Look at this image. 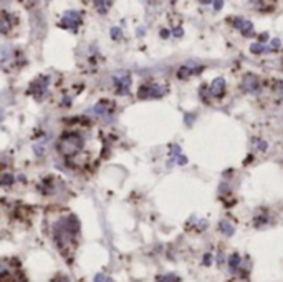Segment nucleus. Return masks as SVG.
Here are the masks:
<instances>
[{
	"label": "nucleus",
	"mask_w": 283,
	"mask_h": 282,
	"mask_svg": "<svg viewBox=\"0 0 283 282\" xmlns=\"http://www.w3.org/2000/svg\"><path fill=\"white\" fill-rule=\"evenodd\" d=\"M78 231H80V223L75 216H68V217H63V219L56 221L53 226V239L56 246L60 249L63 248H70L75 239L78 236Z\"/></svg>",
	"instance_id": "nucleus-1"
},
{
	"label": "nucleus",
	"mask_w": 283,
	"mask_h": 282,
	"mask_svg": "<svg viewBox=\"0 0 283 282\" xmlns=\"http://www.w3.org/2000/svg\"><path fill=\"white\" fill-rule=\"evenodd\" d=\"M84 146V138L78 131H68L58 139V148L60 154H63L65 158H73L76 154H80V151Z\"/></svg>",
	"instance_id": "nucleus-2"
},
{
	"label": "nucleus",
	"mask_w": 283,
	"mask_h": 282,
	"mask_svg": "<svg viewBox=\"0 0 283 282\" xmlns=\"http://www.w3.org/2000/svg\"><path fill=\"white\" fill-rule=\"evenodd\" d=\"M167 93V88L162 87V85H143L138 91V96L141 100L144 98H161Z\"/></svg>",
	"instance_id": "nucleus-3"
},
{
	"label": "nucleus",
	"mask_w": 283,
	"mask_h": 282,
	"mask_svg": "<svg viewBox=\"0 0 283 282\" xmlns=\"http://www.w3.org/2000/svg\"><path fill=\"white\" fill-rule=\"evenodd\" d=\"M48 85H50V78H48V76H38V78L30 85V93L37 98V100H41L47 93Z\"/></svg>",
	"instance_id": "nucleus-4"
},
{
	"label": "nucleus",
	"mask_w": 283,
	"mask_h": 282,
	"mask_svg": "<svg viewBox=\"0 0 283 282\" xmlns=\"http://www.w3.org/2000/svg\"><path fill=\"white\" fill-rule=\"evenodd\" d=\"M81 24V13L76 10H68L63 13L61 17V27L68 28V30H75V28Z\"/></svg>",
	"instance_id": "nucleus-5"
},
{
	"label": "nucleus",
	"mask_w": 283,
	"mask_h": 282,
	"mask_svg": "<svg viewBox=\"0 0 283 282\" xmlns=\"http://www.w3.org/2000/svg\"><path fill=\"white\" fill-rule=\"evenodd\" d=\"M115 85H116V93L119 95H128L129 87H131V76L121 73L115 76Z\"/></svg>",
	"instance_id": "nucleus-6"
},
{
	"label": "nucleus",
	"mask_w": 283,
	"mask_h": 282,
	"mask_svg": "<svg viewBox=\"0 0 283 282\" xmlns=\"http://www.w3.org/2000/svg\"><path fill=\"white\" fill-rule=\"evenodd\" d=\"M242 88L247 93H258L260 91V83H258V78L255 75L252 73H247L242 80Z\"/></svg>",
	"instance_id": "nucleus-7"
},
{
	"label": "nucleus",
	"mask_w": 283,
	"mask_h": 282,
	"mask_svg": "<svg viewBox=\"0 0 283 282\" xmlns=\"http://www.w3.org/2000/svg\"><path fill=\"white\" fill-rule=\"evenodd\" d=\"M232 24H233V27L238 28V30L244 33V37H252V35H253V25H252L250 20L232 18Z\"/></svg>",
	"instance_id": "nucleus-8"
},
{
	"label": "nucleus",
	"mask_w": 283,
	"mask_h": 282,
	"mask_svg": "<svg viewBox=\"0 0 283 282\" xmlns=\"http://www.w3.org/2000/svg\"><path fill=\"white\" fill-rule=\"evenodd\" d=\"M202 72V67H199L197 63H187L179 68L178 76L179 78H186V76H192V75H199Z\"/></svg>",
	"instance_id": "nucleus-9"
},
{
	"label": "nucleus",
	"mask_w": 283,
	"mask_h": 282,
	"mask_svg": "<svg viewBox=\"0 0 283 282\" xmlns=\"http://www.w3.org/2000/svg\"><path fill=\"white\" fill-rule=\"evenodd\" d=\"M209 93H210V96H214V98H222V95L225 93V80L224 78H215L214 82L210 83Z\"/></svg>",
	"instance_id": "nucleus-10"
},
{
	"label": "nucleus",
	"mask_w": 283,
	"mask_h": 282,
	"mask_svg": "<svg viewBox=\"0 0 283 282\" xmlns=\"http://www.w3.org/2000/svg\"><path fill=\"white\" fill-rule=\"evenodd\" d=\"M111 108V103L110 100H101L98 105H95V108H93V113L96 116H101V115H106L108 113V110Z\"/></svg>",
	"instance_id": "nucleus-11"
},
{
	"label": "nucleus",
	"mask_w": 283,
	"mask_h": 282,
	"mask_svg": "<svg viewBox=\"0 0 283 282\" xmlns=\"http://www.w3.org/2000/svg\"><path fill=\"white\" fill-rule=\"evenodd\" d=\"M10 28V15L7 12H2V17H0V30H2L4 35L9 33Z\"/></svg>",
	"instance_id": "nucleus-12"
},
{
	"label": "nucleus",
	"mask_w": 283,
	"mask_h": 282,
	"mask_svg": "<svg viewBox=\"0 0 283 282\" xmlns=\"http://www.w3.org/2000/svg\"><path fill=\"white\" fill-rule=\"evenodd\" d=\"M240 267V256L238 254H232V256L229 257V269L230 272H237Z\"/></svg>",
	"instance_id": "nucleus-13"
},
{
	"label": "nucleus",
	"mask_w": 283,
	"mask_h": 282,
	"mask_svg": "<svg viewBox=\"0 0 283 282\" xmlns=\"http://www.w3.org/2000/svg\"><path fill=\"white\" fill-rule=\"evenodd\" d=\"M221 231L224 232L225 236H232L233 234V226L229 221H222L221 223Z\"/></svg>",
	"instance_id": "nucleus-14"
},
{
	"label": "nucleus",
	"mask_w": 283,
	"mask_h": 282,
	"mask_svg": "<svg viewBox=\"0 0 283 282\" xmlns=\"http://www.w3.org/2000/svg\"><path fill=\"white\" fill-rule=\"evenodd\" d=\"M93 5L96 7V10L100 12V13H106L108 12V7H111V2H93Z\"/></svg>",
	"instance_id": "nucleus-15"
},
{
	"label": "nucleus",
	"mask_w": 283,
	"mask_h": 282,
	"mask_svg": "<svg viewBox=\"0 0 283 282\" xmlns=\"http://www.w3.org/2000/svg\"><path fill=\"white\" fill-rule=\"evenodd\" d=\"M250 52H252V53H255V55L264 53V52H267V47H265L264 44H253V45L250 47Z\"/></svg>",
	"instance_id": "nucleus-16"
},
{
	"label": "nucleus",
	"mask_w": 283,
	"mask_h": 282,
	"mask_svg": "<svg viewBox=\"0 0 283 282\" xmlns=\"http://www.w3.org/2000/svg\"><path fill=\"white\" fill-rule=\"evenodd\" d=\"M15 181V178H13V174H2V186H10L12 183Z\"/></svg>",
	"instance_id": "nucleus-17"
},
{
	"label": "nucleus",
	"mask_w": 283,
	"mask_h": 282,
	"mask_svg": "<svg viewBox=\"0 0 283 282\" xmlns=\"http://www.w3.org/2000/svg\"><path fill=\"white\" fill-rule=\"evenodd\" d=\"M158 282H179V279L174 276V274H167V276H162L158 279Z\"/></svg>",
	"instance_id": "nucleus-18"
},
{
	"label": "nucleus",
	"mask_w": 283,
	"mask_h": 282,
	"mask_svg": "<svg viewBox=\"0 0 283 282\" xmlns=\"http://www.w3.org/2000/svg\"><path fill=\"white\" fill-rule=\"evenodd\" d=\"M121 35H123L121 28H118V27H113V28H111V37L115 38V40L121 38Z\"/></svg>",
	"instance_id": "nucleus-19"
},
{
	"label": "nucleus",
	"mask_w": 283,
	"mask_h": 282,
	"mask_svg": "<svg viewBox=\"0 0 283 282\" xmlns=\"http://www.w3.org/2000/svg\"><path fill=\"white\" fill-rule=\"evenodd\" d=\"M171 154H172V156H181V146H178V145H172L171 146Z\"/></svg>",
	"instance_id": "nucleus-20"
},
{
	"label": "nucleus",
	"mask_w": 283,
	"mask_h": 282,
	"mask_svg": "<svg viewBox=\"0 0 283 282\" xmlns=\"http://www.w3.org/2000/svg\"><path fill=\"white\" fill-rule=\"evenodd\" d=\"M275 90H277L278 93H280V96L283 98V82H277V83H275Z\"/></svg>",
	"instance_id": "nucleus-21"
},
{
	"label": "nucleus",
	"mask_w": 283,
	"mask_h": 282,
	"mask_svg": "<svg viewBox=\"0 0 283 282\" xmlns=\"http://www.w3.org/2000/svg\"><path fill=\"white\" fill-rule=\"evenodd\" d=\"M255 145H257V146L260 148V150H262V151H265V150H267V143H264V141H260V139H257V141H255Z\"/></svg>",
	"instance_id": "nucleus-22"
},
{
	"label": "nucleus",
	"mask_w": 283,
	"mask_h": 282,
	"mask_svg": "<svg viewBox=\"0 0 283 282\" xmlns=\"http://www.w3.org/2000/svg\"><path fill=\"white\" fill-rule=\"evenodd\" d=\"M95 282H110L108 279H106L103 274H98V276L95 277Z\"/></svg>",
	"instance_id": "nucleus-23"
},
{
	"label": "nucleus",
	"mask_w": 283,
	"mask_h": 282,
	"mask_svg": "<svg viewBox=\"0 0 283 282\" xmlns=\"http://www.w3.org/2000/svg\"><path fill=\"white\" fill-rule=\"evenodd\" d=\"M278 47H280V40H278V38H275V40L272 42V50H277Z\"/></svg>",
	"instance_id": "nucleus-24"
},
{
	"label": "nucleus",
	"mask_w": 283,
	"mask_h": 282,
	"mask_svg": "<svg viewBox=\"0 0 283 282\" xmlns=\"http://www.w3.org/2000/svg\"><path fill=\"white\" fill-rule=\"evenodd\" d=\"M210 259H212V256H210V254H206V257H204V264H206V266H209V264H210Z\"/></svg>",
	"instance_id": "nucleus-25"
},
{
	"label": "nucleus",
	"mask_w": 283,
	"mask_h": 282,
	"mask_svg": "<svg viewBox=\"0 0 283 282\" xmlns=\"http://www.w3.org/2000/svg\"><path fill=\"white\" fill-rule=\"evenodd\" d=\"M172 33L176 35V37H181V35H182V30H181V28H176V30H172Z\"/></svg>",
	"instance_id": "nucleus-26"
},
{
	"label": "nucleus",
	"mask_w": 283,
	"mask_h": 282,
	"mask_svg": "<svg viewBox=\"0 0 283 282\" xmlns=\"http://www.w3.org/2000/svg\"><path fill=\"white\" fill-rule=\"evenodd\" d=\"M268 40V33H262L260 35V42H267Z\"/></svg>",
	"instance_id": "nucleus-27"
},
{
	"label": "nucleus",
	"mask_w": 283,
	"mask_h": 282,
	"mask_svg": "<svg viewBox=\"0 0 283 282\" xmlns=\"http://www.w3.org/2000/svg\"><path fill=\"white\" fill-rule=\"evenodd\" d=\"M222 5H224L222 2H214V7H215V10H221V9H222Z\"/></svg>",
	"instance_id": "nucleus-28"
},
{
	"label": "nucleus",
	"mask_w": 283,
	"mask_h": 282,
	"mask_svg": "<svg viewBox=\"0 0 283 282\" xmlns=\"http://www.w3.org/2000/svg\"><path fill=\"white\" fill-rule=\"evenodd\" d=\"M167 33H169L167 30H161V37L162 38H167Z\"/></svg>",
	"instance_id": "nucleus-29"
},
{
	"label": "nucleus",
	"mask_w": 283,
	"mask_h": 282,
	"mask_svg": "<svg viewBox=\"0 0 283 282\" xmlns=\"http://www.w3.org/2000/svg\"><path fill=\"white\" fill-rule=\"evenodd\" d=\"M192 122H194V116H192V115H190V116H187V123L190 125V123H192Z\"/></svg>",
	"instance_id": "nucleus-30"
},
{
	"label": "nucleus",
	"mask_w": 283,
	"mask_h": 282,
	"mask_svg": "<svg viewBox=\"0 0 283 282\" xmlns=\"http://www.w3.org/2000/svg\"><path fill=\"white\" fill-rule=\"evenodd\" d=\"M63 282H68V280H63Z\"/></svg>",
	"instance_id": "nucleus-31"
}]
</instances>
